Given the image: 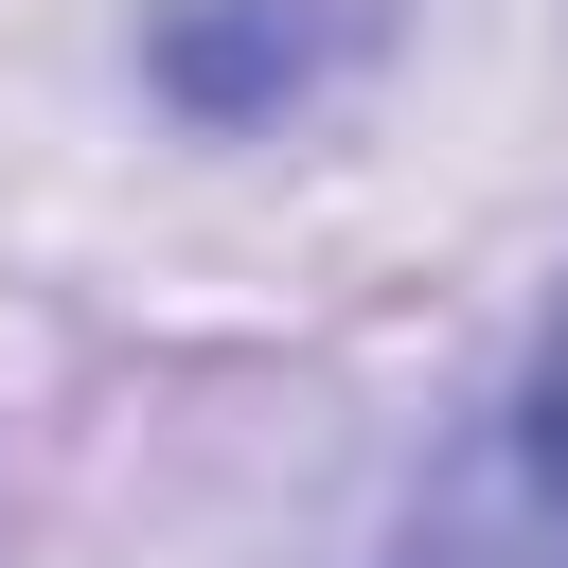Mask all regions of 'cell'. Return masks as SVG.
I'll return each instance as SVG.
<instances>
[{
  "label": "cell",
  "mask_w": 568,
  "mask_h": 568,
  "mask_svg": "<svg viewBox=\"0 0 568 568\" xmlns=\"http://www.w3.org/2000/svg\"><path fill=\"white\" fill-rule=\"evenodd\" d=\"M515 444H532V497L568 515V320H550V355H532V426H515Z\"/></svg>",
  "instance_id": "1"
}]
</instances>
